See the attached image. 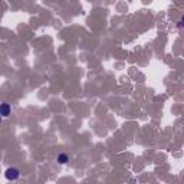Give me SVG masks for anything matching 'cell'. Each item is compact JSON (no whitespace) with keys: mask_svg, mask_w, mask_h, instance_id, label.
Returning a JSON list of instances; mask_svg holds the SVG:
<instances>
[{"mask_svg":"<svg viewBox=\"0 0 184 184\" xmlns=\"http://www.w3.org/2000/svg\"><path fill=\"white\" fill-rule=\"evenodd\" d=\"M69 161V157L66 155V154H59L58 155V163H60V164H66Z\"/></svg>","mask_w":184,"mask_h":184,"instance_id":"cell-3","label":"cell"},{"mask_svg":"<svg viewBox=\"0 0 184 184\" xmlns=\"http://www.w3.org/2000/svg\"><path fill=\"white\" fill-rule=\"evenodd\" d=\"M2 118H3V117H2V115H0V122H2Z\"/></svg>","mask_w":184,"mask_h":184,"instance_id":"cell-4","label":"cell"},{"mask_svg":"<svg viewBox=\"0 0 184 184\" xmlns=\"http://www.w3.org/2000/svg\"><path fill=\"white\" fill-rule=\"evenodd\" d=\"M5 177H6L9 181H15V180H17V178L20 177V171H19V168H16V167H9V168L6 170V173H5Z\"/></svg>","mask_w":184,"mask_h":184,"instance_id":"cell-1","label":"cell"},{"mask_svg":"<svg viewBox=\"0 0 184 184\" xmlns=\"http://www.w3.org/2000/svg\"><path fill=\"white\" fill-rule=\"evenodd\" d=\"M10 112H12V108H10V105L9 104H0V115L2 117H9L10 115Z\"/></svg>","mask_w":184,"mask_h":184,"instance_id":"cell-2","label":"cell"}]
</instances>
